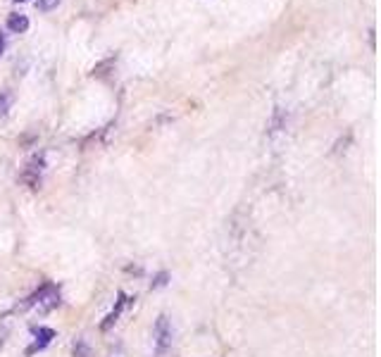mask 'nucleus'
Masks as SVG:
<instances>
[{
    "label": "nucleus",
    "instance_id": "obj_11",
    "mask_svg": "<svg viewBox=\"0 0 381 357\" xmlns=\"http://www.w3.org/2000/svg\"><path fill=\"white\" fill-rule=\"evenodd\" d=\"M270 126H272L270 131H277L279 126H284V110H281V107H277V110H274V117H272Z\"/></svg>",
    "mask_w": 381,
    "mask_h": 357
},
{
    "label": "nucleus",
    "instance_id": "obj_5",
    "mask_svg": "<svg viewBox=\"0 0 381 357\" xmlns=\"http://www.w3.org/2000/svg\"><path fill=\"white\" fill-rule=\"evenodd\" d=\"M129 300H131V298H126V293H122V291H119V293H117V302H115L112 312L105 317V322H100V331H110L112 326L117 324L119 315H122V309L126 307V302H129Z\"/></svg>",
    "mask_w": 381,
    "mask_h": 357
},
{
    "label": "nucleus",
    "instance_id": "obj_4",
    "mask_svg": "<svg viewBox=\"0 0 381 357\" xmlns=\"http://www.w3.org/2000/svg\"><path fill=\"white\" fill-rule=\"evenodd\" d=\"M53 293H60V288H57L55 283H53V281H46V283H41V286H38V288H36L34 293H31V296L27 298V300L21 302V305H19V309L38 307V305H41V302L46 300V298H50V296H53Z\"/></svg>",
    "mask_w": 381,
    "mask_h": 357
},
{
    "label": "nucleus",
    "instance_id": "obj_1",
    "mask_svg": "<svg viewBox=\"0 0 381 357\" xmlns=\"http://www.w3.org/2000/svg\"><path fill=\"white\" fill-rule=\"evenodd\" d=\"M152 336H155V352L158 355H165L169 348H172V324L165 315L158 317L155 322V329H152Z\"/></svg>",
    "mask_w": 381,
    "mask_h": 357
},
{
    "label": "nucleus",
    "instance_id": "obj_15",
    "mask_svg": "<svg viewBox=\"0 0 381 357\" xmlns=\"http://www.w3.org/2000/svg\"><path fill=\"white\" fill-rule=\"evenodd\" d=\"M14 3H27V0H14Z\"/></svg>",
    "mask_w": 381,
    "mask_h": 357
},
{
    "label": "nucleus",
    "instance_id": "obj_3",
    "mask_svg": "<svg viewBox=\"0 0 381 357\" xmlns=\"http://www.w3.org/2000/svg\"><path fill=\"white\" fill-rule=\"evenodd\" d=\"M31 333H34V343L27 348V355L29 357L36 355V352H41V350H46V348L53 343V338L57 336L55 329H50V326H34V329H31Z\"/></svg>",
    "mask_w": 381,
    "mask_h": 357
},
{
    "label": "nucleus",
    "instance_id": "obj_14",
    "mask_svg": "<svg viewBox=\"0 0 381 357\" xmlns=\"http://www.w3.org/2000/svg\"><path fill=\"white\" fill-rule=\"evenodd\" d=\"M3 50H5V34H0V55H3Z\"/></svg>",
    "mask_w": 381,
    "mask_h": 357
},
{
    "label": "nucleus",
    "instance_id": "obj_13",
    "mask_svg": "<svg viewBox=\"0 0 381 357\" xmlns=\"http://www.w3.org/2000/svg\"><path fill=\"white\" fill-rule=\"evenodd\" d=\"M126 272H129V274H143L141 267H126Z\"/></svg>",
    "mask_w": 381,
    "mask_h": 357
},
{
    "label": "nucleus",
    "instance_id": "obj_6",
    "mask_svg": "<svg viewBox=\"0 0 381 357\" xmlns=\"http://www.w3.org/2000/svg\"><path fill=\"white\" fill-rule=\"evenodd\" d=\"M7 29H10L12 34H24L29 29V19L24 14H10V17H7Z\"/></svg>",
    "mask_w": 381,
    "mask_h": 357
},
{
    "label": "nucleus",
    "instance_id": "obj_9",
    "mask_svg": "<svg viewBox=\"0 0 381 357\" xmlns=\"http://www.w3.org/2000/svg\"><path fill=\"white\" fill-rule=\"evenodd\" d=\"M169 279H172V276H169V272H165V269H162V272H158V274L152 276V281H150V291H158V288H162V286H167V283H169Z\"/></svg>",
    "mask_w": 381,
    "mask_h": 357
},
{
    "label": "nucleus",
    "instance_id": "obj_8",
    "mask_svg": "<svg viewBox=\"0 0 381 357\" xmlns=\"http://www.w3.org/2000/svg\"><path fill=\"white\" fill-rule=\"evenodd\" d=\"M72 355L74 357H93V352H91V345L79 338V341H74V345H72Z\"/></svg>",
    "mask_w": 381,
    "mask_h": 357
},
{
    "label": "nucleus",
    "instance_id": "obj_2",
    "mask_svg": "<svg viewBox=\"0 0 381 357\" xmlns=\"http://www.w3.org/2000/svg\"><path fill=\"white\" fill-rule=\"evenodd\" d=\"M43 172H46V155L38 152V155H34V158L27 162L24 172H21V181L29 184L31 188H38V186H41V174Z\"/></svg>",
    "mask_w": 381,
    "mask_h": 357
},
{
    "label": "nucleus",
    "instance_id": "obj_7",
    "mask_svg": "<svg viewBox=\"0 0 381 357\" xmlns=\"http://www.w3.org/2000/svg\"><path fill=\"white\" fill-rule=\"evenodd\" d=\"M115 62H117V55L105 57L103 62H98L96 67H93V72H91V74H93V76H107V74H110V69L115 67Z\"/></svg>",
    "mask_w": 381,
    "mask_h": 357
},
{
    "label": "nucleus",
    "instance_id": "obj_10",
    "mask_svg": "<svg viewBox=\"0 0 381 357\" xmlns=\"http://www.w3.org/2000/svg\"><path fill=\"white\" fill-rule=\"evenodd\" d=\"M12 100H14V96L10 93V91H3V93H0V117H5L7 112H10Z\"/></svg>",
    "mask_w": 381,
    "mask_h": 357
},
{
    "label": "nucleus",
    "instance_id": "obj_12",
    "mask_svg": "<svg viewBox=\"0 0 381 357\" xmlns=\"http://www.w3.org/2000/svg\"><path fill=\"white\" fill-rule=\"evenodd\" d=\"M57 5H60V0H38V3H36V7L43 10V12H48V10H53V7H57Z\"/></svg>",
    "mask_w": 381,
    "mask_h": 357
}]
</instances>
